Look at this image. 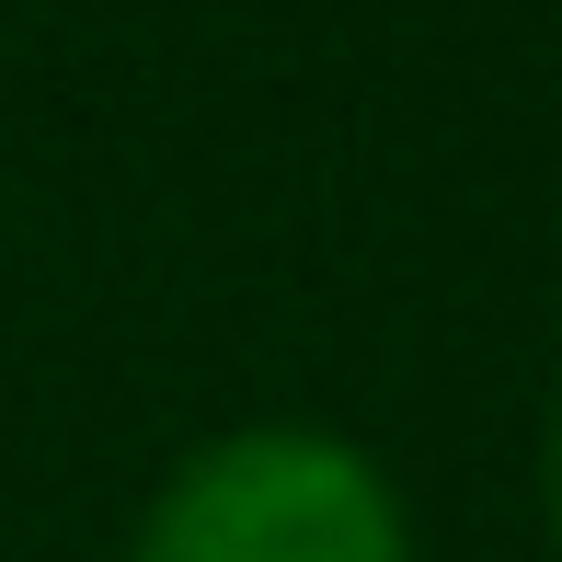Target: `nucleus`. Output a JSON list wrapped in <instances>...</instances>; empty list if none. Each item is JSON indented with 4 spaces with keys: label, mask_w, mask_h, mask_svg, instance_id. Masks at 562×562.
Here are the masks:
<instances>
[{
    "label": "nucleus",
    "mask_w": 562,
    "mask_h": 562,
    "mask_svg": "<svg viewBox=\"0 0 562 562\" xmlns=\"http://www.w3.org/2000/svg\"><path fill=\"white\" fill-rule=\"evenodd\" d=\"M138 562H414V528L368 448L322 425H241L161 482Z\"/></svg>",
    "instance_id": "nucleus-1"
},
{
    "label": "nucleus",
    "mask_w": 562,
    "mask_h": 562,
    "mask_svg": "<svg viewBox=\"0 0 562 562\" xmlns=\"http://www.w3.org/2000/svg\"><path fill=\"white\" fill-rule=\"evenodd\" d=\"M540 505H551V540H562V425H551V448H540Z\"/></svg>",
    "instance_id": "nucleus-2"
}]
</instances>
